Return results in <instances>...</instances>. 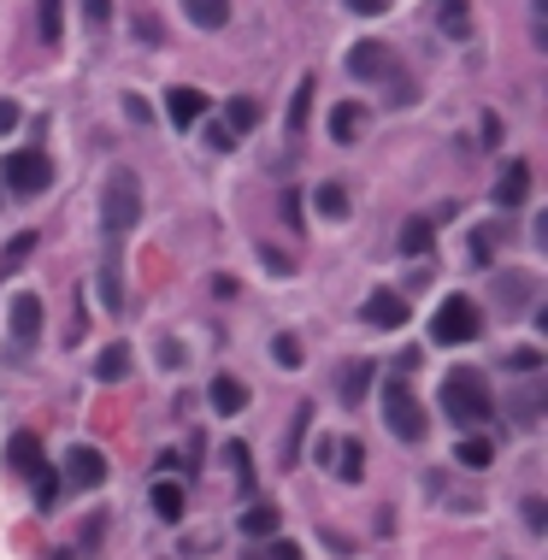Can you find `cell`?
<instances>
[{
  "label": "cell",
  "instance_id": "cell-1",
  "mask_svg": "<svg viewBox=\"0 0 548 560\" xmlns=\"http://www.w3.org/2000/svg\"><path fill=\"white\" fill-rule=\"evenodd\" d=\"M442 413L460 425V430H478L484 419H496V395H489V378L478 366H454L442 378Z\"/></svg>",
  "mask_w": 548,
  "mask_h": 560
},
{
  "label": "cell",
  "instance_id": "cell-2",
  "mask_svg": "<svg viewBox=\"0 0 548 560\" xmlns=\"http://www.w3.org/2000/svg\"><path fill=\"white\" fill-rule=\"evenodd\" d=\"M136 219H142V183H136V171H112L107 190H100V236L119 248V242L136 231Z\"/></svg>",
  "mask_w": 548,
  "mask_h": 560
},
{
  "label": "cell",
  "instance_id": "cell-3",
  "mask_svg": "<svg viewBox=\"0 0 548 560\" xmlns=\"http://www.w3.org/2000/svg\"><path fill=\"white\" fill-rule=\"evenodd\" d=\"M7 466L19 472V478H31L36 484V501H41V513L60 501V478L48 472V461H41V442L31 437V430H12L7 437Z\"/></svg>",
  "mask_w": 548,
  "mask_h": 560
},
{
  "label": "cell",
  "instance_id": "cell-4",
  "mask_svg": "<svg viewBox=\"0 0 548 560\" xmlns=\"http://www.w3.org/2000/svg\"><path fill=\"white\" fill-rule=\"evenodd\" d=\"M478 330H484L478 301H472V295H449L437 307V319H430V342H437V349H460V342H478Z\"/></svg>",
  "mask_w": 548,
  "mask_h": 560
},
{
  "label": "cell",
  "instance_id": "cell-5",
  "mask_svg": "<svg viewBox=\"0 0 548 560\" xmlns=\"http://www.w3.org/2000/svg\"><path fill=\"white\" fill-rule=\"evenodd\" d=\"M0 183H7L12 195H41L53 183V160L41 148H12L7 160H0Z\"/></svg>",
  "mask_w": 548,
  "mask_h": 560
},
{
  "label": "cell",
  "instance_id": "cell-6",
  "mask_svg": "<svg viewBox=\"0 0 548 560\" xmlns=\"http://www.w3.org/2000/svg\"><path fill=\"white\" fill-rule=\"evenodd\" d=\"M349 71L360 83H389L395 95H407V89H401V60H395L389 41H354V48H349Z\"/></svg>",
  "mask_w": 548,
  "mask_h": 560
},
{
  "label": "cell",
  "instance_id": "cell-7",
  "mask_svg": "<svg viewBox=\"0 0 548 560\" xmlns=\"http://www.w3.org/2000/svg\"><path fill=\"white\" fill-rule=\"evenodd\" d=\"M383 425H389V437H401V442H425V407L413 401L407 384H389L383 390Z\"/></svg>",
  "mask_w": 548,
  "mask_h": 560
},
{
  "label": "cell",
  "instance_id": "cell-8",
  "mask_svg": "<svg viewBox=\"0 0 548 560\" xmlns=\"http://www.w3.org/2000/svg\"><path fill=\"white\" fill-rule=\"evenodd\" d=\"M360 325H372V330H401V325H407V295L372 290L366 301H360Z\"/></svg>",
  "mask_w": 548,
  "mask_h": 560
},
{
  "label": "cell",
  "instance_id": "cell-9",
  "mask_svg": "<svg viewBox=\"0 0 548 560\" xmlns=\"http://www.w3.org/2000/svg\"><path fill=\"white\" fill-rule=\"evenodd\" d=\"M319 449H325V461H330V472H337L342 484L366 478V449H360V437H330V442H319Z\"/></svg>",
  "mask_w": 548,
  "mask_h": 560
},
{
  "label": "cell",
  "instance_id": "cell-10",
  "mask_svg": "<svg viewBox=\"0 0 548 560\" xmlns=\"http://www.w3.org/2000/svg\"><path fill=\"white\" fill-rule=\"evenodd\" d=\"M65 484L71 490H100V484H107V454L100 449H71L65 454Z\"/></svg>",
  "mask_w": 548,
  "mask_h": 560
},
{
  "label": "cell",
  "instance_id": "cell-11",
  "mask_svg": "<svg viewBox=\"0 0 548 560\" xmlns=\"http://www.w3.org/2000/svg\"><path fill=\"white\" fill-rule=\"evenodd\" d=\"M41 337V295H31V290H19L12 295V342H36Z\"/></svg>",
  "mask_w": 548,
  "mask_h": 560
},
{
  "label": "cell",
  "instance_id": "cell-12",
  "mask_svg": "<svg viewBox=\"0 0 548 560\" xmlns=\"http://www.w3.org/2000/svg\"><path fill=\"white\" fill-rule=\"evenodd\" d=\"M489 195H496V207H501V212L519 207V200L531 195V166H525V160H508V166H501V183H496Z\"/></svg>",
  "mask_w": 548,
  "mask_h": 560
},
{
  "label": "cell",
  "instance_id": "cell-13",
  "mask_svg": "<svg viewBox=\"0 0 548 560\" xmlns=\"http://www.w3.org/2000/svg\"><path fill=\"white\" fill-rule=\"evenodd\" d=\"M360 131H366V107L360 100H342V107H330V142H360Z\"/></svg>",
  "mask_w": 548,
  "mask_h": 560
},
{
  "label": "cell",
  "instance_id": "cell-14",
  "mask_svg": "<svg viewBox=\"0 0 548 560\" xmlns=\"http://www.w3.org/2000/svg\"><path fill=\"white\" fill-rule=\"evenodd\" d=\"M372 361H349L342 366V378H337V395H342V407H360V401H366V390H372Z\"/></svg>",
  "mask_w": 548,
  "mask_h": 560
},
{
  "label": "cell",
  "instance_id": "cell-15",
  "mask_svg": "<svg viewBox=\"0 0 548 560\" xmlns=\"http://www.w3.org/2000/svg\"><path fill=\"white\" fill-rule=\"evenodd\" d=\"M183 19L195 31H224L230 24V0H183Z\"/></svg>",
  "mask_w": 548,
  "mask_h": 560
},
{
  "label": "cell",
  "instance_id": "cell-16",
  "mask_svg": "<svg viewBox=\"0 0 548 560\" xmlns=\"http://www.w3.org/2000/svg\"><path fill=\"white\" fill-rule=\"evenodd\" d=\"M207 112V95L200 89H166V119L171 124H195Z\"/></svg>",
  "mask_w": 548,
  "mask_h": 560
},
{
  "label": "cell",
  "instance_id": "cell-17",
  "mask_svg": "<svg viewBox=\"0 0 548 560\" xmlns=\"http://www.w3.org/2000/svg\"><path fill=\"white\" fill-rule=\"evenodd\" d=\"M36 36L48 41V48H60V36H65V0H36Z\"/></svg>",
  "mask_w": 548,
  "mask_h": 560
},
{
  "label": "cell",
  "instance_id": "cell-18",
  "mask_svg": "<svg viewBox=\"0 0 548 560\" xmlns=\"http://www.w3.org/2000/svg\"><path fill=\"white\" fill-rule=\"evenodd\" d=\"M95 378H100V384H124V378H130V349H124V342H107V349H100Z\"/></svg>",
  "mask_w": 548,
  "mask_h": 560
},
{
  "label": "cell",
  "instance_id": "cell-19",
  "mask_svg": "<svg viewBox=\"0 0 548 560\" xmlns=\"http://www.w3.org/2000/svg\"><path fill=\"white\" fill-rule=\"evenodd\" d=\"M207 401H212L219 413H242V407H248V384H236V378H212Z\"/></svg>",
  "mask_w": 548,
  "mask_h": 560
},
{
  "label": "cell",
  "instance_id": "cell-20",
  "mask_svg": "<svg viewBox=\"0 0 548 560\" xmlns=\"http://www.w3.org/2000/svg\"><path fill=\"white\" fill-rule=\"evenodd\" d=\"M430 19H437L449 36H466V24H472V0H437V7H430Z\"/></svg>",
  "mask_w": 548,
  "mask_h": 560
},
{
  "label": "cell",
  "instance_id": "cell-21",
  "mask_svg": "<svg viewBox=\"0 0 548 560\" xmlns=\"http://www.w3.org/2000/svg\"><path fill=\"white\" fill-rule=\"evenodd\" d=\"M254 124H259V107H254V100H248V95H236V100H224V131H230V136H248V131H254Z\"/></svg>",
  "mask_w": 548,
  "mask_h": 560
},
{
  "label": "cell",
  "instance_id": "cell-22",
  "mask_svg": "<svg viewBox=\"0 0 548 560\" xmlns=\"http://www.w3.org/2000/svg\"><path fill=\"white\" fill-rule=\"evenodd\" d=\"M278 520H283V513L271 508V501H254V508L242 513V537H271V531H278Z\"/></svg>",
  "mask_w": 548,
  "mask_h": 560
},
{
  "label": "cell",
  "instance_id": "cell-23",
  "mask_svg": "<svg viewBox=\"0 0 548 560\" xmlns=\"http://www.w3.org/2000/svg\"><path fill=\"white\" fill-rule=\"evenodd\" d=\"M154 513L178 525V520H183V484H171V478H160V484H154Z\"/></svg>",
  "mask_w": 548,
  "mask_h": 560
},
{
  "label": "cell",
  "instance_id": "cell-24",
  "mask_svg": "<svg viewBox=\"0 0 548 560\" xmlns=\"http://www.w3.org/2000/svg\"><path fill=\"white\" fill-rule=\"evenodd\" d=\"M313 89H319V83H313V71H307V77L295 83V100H290V136H301V131H307V112H313Z\"/></svg>",
  "mask_w": 548,
  "mask_h": 560
},
{
  "label": "cell",
  "instance_id": "cell-25",
  "mask_svg": "<svg viewBox=\"0 0 548 560\" xmlns=\"http://www.w3.org/2000/svg\"><path fill=\"white\" fill-rule=\"evenodd\" d=\"M313 207H319L325 219H349V190H342V183H319V190H313Z\"/></svg>",
  "mask_w": 548,
  "mask_h": 560
},
{
  "label": "cell",
  "instance_id": "cell-26",
  "mask_svg": "<svg viewBox=\"0 0 548 560\" xmlns=\"http://www.w3.org/2000/svg\"><path fill=\"white\" fill-rule=\"evenodd\" d=\"M454 461L466 466V472H484L489 461H496V449H489L484 437H460V449H454Z\"/></svg>",
  "mask_w": 548,
  "mask_h": 560
},
{
  "label": "cell",
  "instance_id": "cell-27",
  "mask_svg": "<svg viewBox=\"0 0 548 560\" xmlns=\"http://www.w3.org/2000/svg\"><path fill=\"white\" fill-rule=\"evenodd\" d=\"M307 425H313V401H301L295 419H290V449H283V461H290V466H295V454H301V437H307Z\"/></svg>",
  "mask_w": 548,
  "mask_h": 560
},
{
  "label": "cell",
  "instance_id": "cell-28",
  "mask_svg": "<svg viewBox=\"0 0 548 560\" xmlns=\"http://www.w3.org/2000/svg\"><path fill=\"white\" fill-rule=\"evenodd\" d=\"M401 254H430V219H407V231H401Z\"/></svg>",
  "mask_w": 548,
  "mask_h": 560
},
{
  "label": "cell",
  "instance_id": "cell-29",
  "mask_svg": "<svg viewBox=\"0 0 548 560\" xmlns=\"http://www.w3.org/2000/svg\"><path fill=\"white\" fill-rule=\"evenodd\" d=\"M259 266H266V271H278V278H290V254H283V248H266V242H259Z\"/></svg>",
  "mask_w": 548,
  "mask_h": 560
},
{
  "label": "cell",
  "instance_id": "cell-30",
  "mask_svg": "<svg viewBox=\"0 0 548 560\" xmlns=\"http://www.w3.org/2000/svg\"><path fill=\"white\" fill-rule=\"evenodd\" d=\"M31 248H36V236H31V231H24V236H12V242H7V271L31 260Z\"/></svg>",
  "mask_w": 548,
  "mask_h": 560
},
{
  "label": "cell",
  "instance_id": "cell-31",
  "mask_svg": "<svg viewBox=\"0 0 548 560\" xmlns=\"http://www.w3.org/2000/svg\"><path fill=\"white\" fill-rule=\"evenodd\" d=\"M230 466H236V484L248 490V484H254V466H248V449H242V442H230Z\"/></svg>",
  "mask_w": 548,
  "mask_h": 560
},
{
  "label": "cell",
  "instance_id": "cell-32",
  "mask_svg": "<svg viewBox=\"0 0 548 560\" xmlns=\"http://www.w3.org/2000/svg\"><path fill=\"white\" fill-rule=\"evenodd\" d=\"M525 525L537 531V537L548 531V501H543V496H531V501H525Z\"/></svg>",
  "mask_w": 548,
  "mask_h": 560
},
{
  "label": "cell",
  "instance_id": "cell-33",
  "mask_svg": "<svg viewBox=\"0 0 548 560\" xmlns=\"http://www.w3.org/2000/svg\"><path fill=\"white\" fill-rule=\"evenodd\" d=\"M271 354H278V366H301V342L295 337H278V342H271Z\"/></svg>",
  "mask_w": 548,
  "mask_h": 560
},
{
  "label": "cell",
  "instance_id": "cell-34",
  "mask_svg": "<svg viewBox=\"0 0 548 560\" xmlns=\"http://www.w3.org/2000/svg\"><path fill=\"white\" fill-rule=\"evenodd\" d=\"M207 148L212 154H230V148H236V136H230L224 124H207Z\"/></svg>",
  "mask_w": 548,
  "mask_h": 560
},
{
  "label": "cell",
  "instance_id": "cell-35",
  "mask_svg": "<svg viewBox=\"0 0 548 560\" xmlns=\"http://www.w3.org/2000/svg\"><path fill=\"white\" fill-rule=\"evenodd\" d=\"M83 19H89V24H95V31H100V24H107V19H112V0H83Z\"/></svg>",
  "mask_w": 548,
  "mask_h": 560
},
{
  "label": "cell",
  "instance_id": "cell-36",
  "mask_svg": "<svg viewBox=\"0 0 548 560\" xmlns=\"http://www.w3.org/2000/svg\"><path fill=\"white\" fill-rule=\"evenodd\" d=\"M136 31H142V41H148V48H160V41H166L160 19H148V12H142V19H136Z\"/></svg>",
  "mask_w": 548,
  "mask_h": 560
},
{
  "label": "cell",
  "instance_id": "cell-37",
  "mask_svg": "<svg viewBox=\"0 0 548 560\" xmlns=\"http://www.w3.org/2000/svg\"><path fill=\"white\" fill-rule=\"evenodd\" d=\"M19 119H24V112H19V100H0V136H7V131H19Z\"/></svg>",
  "mask_w": 548,
  "mask_h": 560
},
{
  "label": "cell",
  "instance_id": "cell-38",
  "mask_svg": "<svg viewBox=\"0 0 548 560\" xmlns=\"http://www.w3.org/2000/svg\"><path fill=\"white\" fill-rule=\"evenodd\" d=\"M283 219H290V231H301V195L295 190L283 195Z\"/></svg>",
  "mask_w": 548,
  "mask_h": 560
},
{
  "label": "cell",
  "instance_id": "cell-39",
  "mask_svg": "<svg viewBox=\"0 0 548 560\" xmlns=\"http://www.w3.org/2000/svg\"><path fill=\"white\" fill-rule=\"evenodd\" d=\"M349 7L360 12V19H378V12H389V0H349Z\"/></svg>",
  "mask_w": 548,
  "mask_h": 560
},
{
  "label": "cell",
  "instance_id": "cell-40",
  "mask_svg": "<svg viewBox=\"0 0 548 560\" xmlns=\"http://www.w3.org/2000/svg\"><path fill=\"white\" fill-rule=\"evenodd\" d=\"M266 560H301V549H295L290 537H278V543H271V555H266Z\"/></svg>",
  "mask_w": 548,
  "mask_h": 560
},
{
  "label": "cell",
  "instance_id": "cell-41",
  "mask_svg": "<svg viewBox=\"0 0 548 560\" xmlns=\"http://www.w3.org/2000/svg\"><path fill=\"white\" fill-rule=\"evenodd\" d=\"M484 142H489V148L501 142V119H496V112H484Z\"/></svg>",
  "mask_w": 548,
  "mask_h": 560
},
{
  "label": "cell",
  "instance_id": "cell-42",
  "mask_svg": "<svg viewBox=\"0 0 548 560\" xmlns=\"http://www.w3.org/2000/svg\"><path fill=\"white\" fill-rule=\"evenodd\" d=\"M60 560H71V555H60Z\"/></svg>",
  "mask_w": 548,
  "mask_h": 560
}]
</instances>
